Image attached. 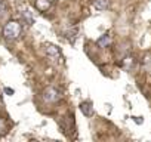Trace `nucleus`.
I'll list each match as a JSON object with an SVG mask.
<instances>
[{
	"label": "nucleus",
	"instance_id": "nucleus-1",
	"mask_svg": "<svg viewBox=\"0 0 151 142\" xmlns=\"http://www.w3.org/2000/svg\"><path fill=\"white\" fill-rule=\"evenodd\" d=\"M21 31H22V28H21V24L18 21H9L5 24L2 33H3V37L6 40H15L21 36Z\"/></svg>",
	"mask_w": 151,
	"mask_h": 142
},
{
	"label": "nucleus",
	"instance_id": "nucleus-2",
	"mask_svg": "<svg viewBox=\"0 0 151 142\" xmlns=\"http://www.w3.org/2000/svg\"><path fill=\"white\" fill-rule=\"evenodd\" d=\"M43 99H45V102H47V104H53V102H56V101L61 99V92H59L56 87L49 86V87H46V89L43 90Z\"/></svg>",
	"mask_w": 151,
	"mask_h": 142
},
{
	"label": "nucleus",
	"instance_id": "nucleus-3",
	"mask_svg": "<svg viewBox=\"0 0 151 142\" xmlns=\"http://www.w3.org/2000/svg\"><path fill=\"white\" fill-rule=\"evenodd\" d=\"M45 52H46V55H47V58L50 61H53V62H61L62 61V53H61L58 46L47 43L46 47H45Z\"/></svg>",
	"mask_w": 151,
	"mask_h": 142
},
{
	"label": "nucleus",
	"instance_id": "nucleus-4",
	"mask_svg": "<svg viewBox=\"0 0 151 142\" xmlns=\"http://www.w3.org/2000/svg\"><path fill=\"white\" fill-rule=\"evenodd\" d=\"M80 111L83 113V115H86V117H92V115H93V107H92V102H89V101L82 102V104H80Z\"/></svg>",
	"mask_w": 151,
	"mask_h": 142
},
{
	"label": "nucleus",
	"instance_id": "nucleus-5",
	"mask_svg": "<svg viewBox=\"0 0 151 142\" xmlns=\"http://www.w3.org/2000/svg\"><path fill=\"white\" fill-rule=\"evenodd\" d=\"M36 8L40 12H45L50 8V0H36Z\"/></svg>",
	"mask_w": 151,
	"mask_h": 142
},
{
	"label": "nucleus",
	"instance_id": "nucleus-6",
	"mask_svg": "<svg viewBox=\"0 0 151 142\" xmlns=\"http://www.w3.org/2000/svg\"><path fill=\"white\" fill-rule=\"evenodd\" d=\"M98 46L99 47H107L110 43H111V36H108V34H104V36H101L99 39H98Z\"/></svg>",
	"mask_w": 151,
	"mask_h": 142
},
{
	"label": "nucleus",
	"instance_id": "nucleus-7",
	"mask_svg": "<svg viewBox=\"0 0 151 142\" xmlns=\"http://www.w3.org/2000/svg\"><path fill=\"white\" fill-rule=\"evenodd\" d=\"M22 19L28 24V25H33L34 24V18H33V14H31V11H28V9H25L24 12H22Z\"/></svg>",
	"mask_w": 151,
	"mask_h": 142
},
{
	"label": "nucleus",
	"instance_id": "nucleus-8",
	"mask_svg": "<svg viewBox=\"0 0 151 142\" xmlns=\"http://www.w3.org/2000/svg\"><path fill=\"white\" fill-rule=\"evenodd\" d=\"M9 9H8V5L6 2H3V0H0V19H3L6 15H8Z\"/></svg>",
	"mask_w": 151,
	"mask_h": 142
},
{
	"label": "nucleus",
	"instance_id": "nucleus-9",
	"mask_svg": "<svg viewBox=\"0 0 151 142\" xmlns=\"http://www.w3.org/2000/svg\"><path fill=\"white\" fill-rule=\"evenodd\" d=\"M133 65H135V59H133L132 56H126V58L123 59V67H124L126 70H130Z\"/></svg>",
	"mask_w": 151,
	"mask_h": 142
},
{
	"label": "nucleus",
	"instance_id": "nucleus-10",
	"mask_svg": "<svg viewBox=\"0 0 151 142\" xmlns=\"http://www.w3.org/2000/svg\"><path fill=\"white\" fill-rule=\"evenodd\" d=\"M107 0H95V8L98 9V11H104V9H107Z\"/></svg>",
	"mask_w": 151,
	"mask_h": 142
},
{
	"label": "nucleus",
	"instance_id": "nucleus-11",
	"mask_svg": "<svg viewBox=\"0 0 151 142\" xmlns=\"http://www.w3.org/2000/svg\"><path fill=\"white\" fill-rule=\"evenodd\" d=\"M5 132H6V124L2 118H0V135H3Z\"/></svg>",
	"mask_w": 151,
	"mask_h": 142
},
{
	"label": "nucleus",
	"instance_id": "nucleus-12",
	"mask_svg": "<svg viewBox=\"0 0 151 142\" xmlns=\"http://www.w3.org/2000/svg\"><path fill=\"white\" fill-rule=\"evenodd\" d=\"M5 93H8V95L11 96V95H14L15 92H14V89H9V87H5Z\"/></svg>",
	"mask_w": 151,
	"mask_h": 142
},
{
	"label": "nucleus",
	"instance_id": "nucleus-13",
	"mask_svg": "<svg viewBox=\"0 0 151 142\" xmlns=\"http://www.w3.org/2000/svg\"><path fill=\"white\" fill-rule=\"evenodd\" d=\"M133 118H135V121H136L138 124H141V123H142V120H141L142 117H133Z\"/></svg>",
	"mask_w": 151,
	"mask_h": 142
}]
</instances>
